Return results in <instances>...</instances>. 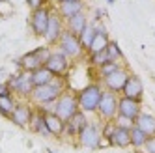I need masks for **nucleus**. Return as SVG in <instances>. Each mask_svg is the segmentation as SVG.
Masks as SVG:
<instances>
[{"mask_svg":"<svg viewBox=\"0 0 155 153\" xmlns=\"http://www.w3.org/2000/svg\"><path fill=\"white\" fill-rule=\"evenodd\" d=\"M69 88V82L65 76H56L52 82L49 84H43V86H36L30 93V99L32 105L36 106H45V108H51L54 103H56L58 97Z\"/></svg>","mask_w":155,"mask_h":153,"instance_id":"f257e3e1","label":"nucleus"},{"mask_svg":"<svg viewBox=\"0 0 155 153\" xmlns=\"http://www.w3.org/2000/svg\"><path fill=\"white\" fill-rule=\"evenodd\" d=\"M105 88L97 80L95 82H88L86 86H82L81 90H77V101H79V108L82 112H86L88 116L97 114V106L101 101Z\"/></svg>","mask_w":155,"mask_h":153,"instance_id":"f03ea898","label":"nucleus"},{"mask_svg":"<svg viewBox=\"0 0 155 153\" xmlns=\"http://www.w3.org/2000/svg\"><path fill=\"white\" fill-rule=\"evenodd\" d=\"M52 49L49 45H43V47H38L34 50H28L25 52L21 58L15 60V65L19 71H25V73H34L36 69H39L41 65H45L47 58L51 56Z\"/></svg>","mask_w":155,"mask_h":153,"instance_id":"7ed1b4c3","label":"nucleus"},{"mask_svg":"<svg viewBox=\"0 0 155 153\" xmlns=\"http://www.w3.org/2000/svg\"><path fill=\"white\" fill-rule=\"evenodd\" d=\"M51 110L56 114L60 119H64V122L71 119L77 112L81 110V108H79V101H77V92H73L71 88H68L56 99V103L51 106Z\"/></svg>","mask_w":155,"mask_h":153,"instance_id":"20e7f679","label":"nucleus"},{"mask_svg":"<svg viewBox=\"0 0 155 153\" xmlns=\"http://www.w3.org/2000/svg\"><path fill=\"white\" fill-rule=\"evenodd\" d=\"M54 49L60 50L62 54H65V56H68L71 62L86 58V50H84V47H82L81 39L77 37V36H73V34H69L68 30H64V34H62L60 41L56 43V47H54Z\"/></svg>","mask_w":155,"mask_h":153,"instance_id":"39448f33","label":"nucleus"},{"mask_svg":"<svg viewBox=\"0 0 155 153\" xmlns=\"http://www.w3.org/2000/svg\"><path fill=\"white\" fill-rule=\"evenodd\" d=\"M8 86H9V92H12L13 95H19L23 101H28L32 90H34L32 76H30V73H25V71L13 73L12 76H9V80H8Z\"/></svg>","mask_w":155,"mask_h":153,"instance_id":"423d86ee","label":"nucleus"},{"mask_svg":"<svg viewBox=\"0 0 155 153\" xmlns=\"http://www.w3.org/2000/svg\"><path fill=\"white\" fill-rule=\"evenodd\" d=\"M118 101H120L118 93L107 92V90L103 92L101 101H99V106H97L99 122H114L116 116H118Z\"/></svg>","mask_w":155,"mask_h":153,"instance_id":"0eeeda50","label":"nucleus"},{"mask_svg":"<svg viewBox=\"0 0 155 153\" xmlns=\"http://www.w3.org/2000/svg\"><path fill=\"white\" fill-rule=\"evenodd\" d=\"M51 9H52V6H47V8L30 11L28 28H30V32H32V36H34V37H45V32H47V26H49Z\"/></svg>","mask_w":155,"mask_h":153,"instance_id":"6e6552de","label":"nucleus"},{"mask_svg":"<svg viewBox=\"0 0 155 153\" xmlns=\"http://www.w3.org/2000/svg\"><path fill=\"white\" fill-rule=\"evenodd\" d=\"M101 138V122H95V119H90V123H88L81 133L77 136V142H79V146L84 148V149H97V142Z\"/></svg>","mask_w":155,"mask_h":153,"instance_id":"1a4fd4ad","label":"nucleus"},{"mask_svg":"<svg viewBox=\"0 0 155 153\" xmlns=\"http://www.w3.org/2000/svg\"><path fill=\"white\" fill-rule=\"evenodd\" d=\"M64 30H65V21L62 19V15L56 11V9L52 8L51 9V17H49V26H47V32H45V37H43L51 49L56 47V43L60 41Z\"/></svg>","mask_w":155,"mask_h":153,"instance_id":"9d476101","label":"nucleus"},{"mask_svg":"<svg viewBox=\"0 0 155 153\" xmlns=\"http://www.w3.org/2000/svg\"><path fill=\"white\" fill-rule=\"evenodd\" d=\"M45 67H47L54 76H65V79H68V75H69V71H71V60L65 56V54H62L60 50L52 49L51 56H49L47 62H45Z\"/></svg>","mask_w":155,"mask_h":153,"instance_id":"9b49d317","label":"nucleus"},{"mask_svg":"<svg viewBox=\"0 0 155 153\" xmlns=\"http://www.w3.org/2000/svg\"><path fill=\"white\" fill-rule=\"evenodd\" d=\"M129 75H131V71L127 69V65H124V67H120L118 71L110 73L108 76H105V79L97 80V82L101 84L107 92H112V93L120 95L121 90H124V86H125V82H127V79H129Z\"/></svg>","mask_w":155,"mask_h":153,"instance_id":"f8f14e48","label":"nucleus"},{"mask_svg":"<svg viewBox=\"0 0 155 153\" xmlns=\"http://www.w3.org/2000/svg\"><path fill=\"white\" fill-rule=\"evenodd\" d=\"M32 116H34V105L28 103V101H17L15 110L9 116V122L17 127H21V129H28V125L32 122Z\"/></svg>","mask_w":155,"mask_h":153,"instance_id":"ddd939ff","label":"nucleus"},{"mask_svg":"<svg viewBox=\"0 0 155 153\" xmlns=\"http://www.w3.org/2000/svg\"><path fill=\"white\" fill-rule=\"evenodd\" d=\"M56 11L62 15V19H69L77 13H82L88 9V4H86V0H60V2H56L52 6Z\"/></svg>","mask_w":155,"mask_h":153,"instance_id":"4468645a","label":"nucleus"},{"mask_svg":"<svg viewBox=\"0 0 155 153\" xmlns=\"http://www.w3.org/2000/svg\"><path fill=\"white\" fill-rule=\"evenodd\" d=\"M140 114H142V101L129 99V97L120 95V101H118V116L127 118V119H131V122H135Z\"/></svg>","mask_w":155,"mask_h":153,"instance_id":"2eb2a0df","label":"nucleus"},{"mask_svg":"<svg viewBox=\"0 0 155 153\" xmlns=\"http://www.w3.org/2000/svg\"><path fill=\"white\" fill-rule=\"evenodd\" d=\"M88 123H90V116H88L86 112H82V110H79L71 119H68V122H65L64 136H68V138H71V140H77L79 133H81V131H82Z\"/></svg>","mask_w":155,"mask_h":153,"instance_id":"dca6fc26","label":"nucleus"},{"mask_svg":"<svg viewBox=\"0 0 155 153\" xmlns=\"http://www.w3.org/2000/svg\"><path fill=\"white\" fill-rule=\"evenodd\" d=\"M41 108H43V119H45V127H47V131H49L51 138H60V136H64L65 122H64V119H60L56 114L51 110V108H45V106H41Z\"/></svg>","mask_w":155,"mask_h":153,"instance_id":"f3484780","label":"nucleus"},{"mask_svg":"<svg viewBox=\"0 0 155 153\" xmlns=\"http://www.w3.org/2000/svg\"><path fill=\"white\" fill-rule=\"evenodd\" d=\"M120 95L129 97V99L142 101V95H144V84H142V80H140V76H138V75H135V73H131Z\"/></svg>","mask_w":155,"mask_h":153,"instance_id":"a211bd4d","label":"nucleus"},{"mask_svg":"<svg viewBox=\"0 0 155 153\" xmlns=\"http://www.w3.org/2000/svg\"><path fill=\"white\" fill-rule=\"evenodd\" d=\"M88 24H90V17H88L86 11L77 13V15H73V17H69V19H65V30H68L69 34L77 36V37L82 34L84 28H86Z\"/></svg>","mask_w":155,"mask_h":153,"instance_id":"6ab92c4d","label":"nucleus"},{"mask_svg":"<svg viewBox=\"0 0 155 153\" xmlns=\"http://www.w3.org/2000/svg\"><path fill=\"white\" fill-rule=\"evenodd\" d=\"M28 129H30L34 135H39V136H43V138H51L49 131H47V127H45V119H43V108H41V106H36V105H34V116H32V122H30Z\"/></svg>","mask_w":155,"mask_h":153,"instance_id":"aec40b11","label":"nucleus"},{"mask_svg":"<svg viewBox=\"0 0 155 153\" xmlns=\"http://www.w3.org/2000/svg\"><path fill=\"white\" fill-rule=\"evenodd\" d=\"M110 144L118 149H129L131 148V129L127 127H116L114 135L110 136Z\"/></svg>","mask_w":155,"mask_h":153,"instance_id":"412c9836","label":"nucleus"},{"mask_svg":"<svg viewBox=\"0 0 155 153\" xmlns=\"http://www.w3.org/2000/svg\"><path fill=\"white\" fill-rule=\"evenodd\" d=\"M135 125L144 131L148 136H155V114L150 112H142L137 119H135Z\"/></svg>","mask_w":155,"mask_h":153,"instance_id":"4be33fe9","label":"nucleus"},{"mask_svg":"<svg viewBox=\"0 0 155 153\" xmlns=\"http://www.w3.org/2000/svg\"><path fill=\"white\" fill-rule=\"evenodd\" d=\"M30 76H32V84H34V88L36 86H43V84H49V82H52L56 76H54L45 65H41L39 69H36L34 73H30Z\"/></svg>","mask_w":155,"mask_h":153,"instance_id":"5701e85b","label":"nucleus"},{"mask_svg":"<svg viewBox=\"0 0 155 153\" xmlns=\"http://www.w3.org/2000/svg\"><path fill=\"white\" fill-rule=\"evenodd\" d=\"M148 138H150V136L144 133V131H140L137 125L131 127V148H133V149H140V151H142V148L146 146Z\"/></svg>","mask_w":155,"mask_h":153,"instance_id":"b1692460","label":"nucleus"},{"mask_svg":"<svg viewBox=\"0 0 155 153\" xmlns=\"http://www.w3.org/2000/svg\"><path fill=\"white\" fill-rule=\"evenodd\" d=\"M15 105H17L15 95H2L0 97V116L9 119L12 112L15 110Z\"/></svg>","mask_w":155,"mask_h":153,"instance_id":"393cba45","label":"nucleus"},{"mask_svg":"<svg viewBox=\"0 0 155 153\" xmlns=\"http://www.w3.org/2000/svg\"><path fill=\"white\" fill-rule=\"evenodd\" d=\"M105 54H107V60L108 62H124V52H121L120 45L114 39H110V43L105 49Z\"/></svg>","mask_w":155,"mask_h":153,"instance_id":"a878e982","label":"nucleus"},{"mask_svg":"<svg viewBox=\"0 0 155 153\" xmlns=\"http://www.w3.org/2000/svg\"><path fill=\"white\" fill-rule=\"evenodd\" d=\"M94 37H95V23L90 19V24H88L86 28H84V32L79 36V39H81V43H82V47H84V50H88L90 49V45H92V41H94Z\"/></svg>","mask_w":155,"mask_h":153,"instance_id":"bb28decb","label":"nucleus"},{"mask_svg":"<svg viewBox=\"0 0 155 153\" xmlns=\"http://www.w3.org/2000/svg\"><path fill=\"white\" fill-rule=\"evenodd\" d=\"M124 62H107L105 65H101L99 69H95L97 71V79L101 80V79H105V76H108L110 73H114V71H118L120 67H124Z\"/></svg>","mask_w":155,"mask_h":153,"instance_id":"cd10ccee","label":"nucleus"},{"mask_svg":"<svg viewBox=\"0 0 155 153\" xmlns=\"http://www.w3.org/2000/svg\"><path fill=\"white\" fill-rule=\"evenodd\" d=\"M86 62H88V65H92V67L99 69V67H101V65H105L108 60H107V54H105V50H103V52L86 54Z\"/></svg>","mask_w":155,"mask_h":153,"instance_id":"c85d7f7f","label":"nucleus"},{"mask_svg":"<svg viewBox=\"0 0 155 153\" xmlns=\"http://www.w3.org/2000/svg\"><path fill=\"white\" fill-rule=\"evenodd\" d=\"M116 127H118L116 122H101V136H105V138L110 140V136L114 135Z\"/></svg>","mask_w":155,"mask_h":153,"instance_id":"c756f323","label":"nucleus"},{"mask_svg":"<svg viewBox=\"0 0 155 153\" xmlns=\"http://www.w3.org/2000/svg\"><path fill=\"white\" fill-rule=\"evenodd\" d=\"M51 0H26V6L30 8V11L34 9H41V8H47Z\"/></svg>","mask_w":155,"mask_h":153,"instance_id":"7c9ffc66","label":"nucleus"},{"mask_svg":"<svg viewBox=\"0 0 155 153\" xmlns=\"http://www.w3.org/2000/svg\"><path fill=\"white\" fill-rule=\"evenodd\" d=\"M116 125L118 127H127V129H131L133 125H135V122H131V119H127V118H121V116H116Z\"/></svg>","mask_w":155,"mask_h":153,"instance_id":"2f4dec72","label":"nucleus"},{"mask_svg":"<svg viewBox=\"0 0 155 153\" xmlns=\"http://www.w3.org/2000/svg\"><path fill=\"white\" fill-rule=\"evenodd\" d=\"M142 153H155V136H150L146 146L142 148Z\"/></svg>","mask_w":155,"mask_h":153,"instance_id":"473e14b6","label":"nucleus"},{"mask_svg":"<svg viewBox=\"0 0 155 153\" xmlns=\"http://www.w3.org/2000/svg\"><path fill=\"white\" fill-rule=\"evenodd\" d=\"M107 148H112V144H110L108 138L101 136V138H99V142H97V149H107Z\"/></svg>","mask_w":155,"mask_h":153,"instance_id":"72a5a7b5","label":"nucleus"},{"mask_svg":"<svg viewBox=\"0 0 155 153\" xmlns=\"http://www.w3.org/2000/svg\"><path fill=\"white\" fill-rule=\"evenodd\" d=\"M9 71L6 69V67H0V84H8V80H9Z\"/></svg>","mask_w":155,"mask_h":153,"instance_id":"f704fd0d","label":"nucleus"},{"mask_svg":"<svg viewBox=\"0 0 155 153\" xmlns=\"http://www.w3.org/2000/svg\"><path fill=\"white\" fill-rule=\"evenodd\" d=\"M2 95H13L12 92H9V86L8 84H0V97Z\"/></svg>","mask_w":155,"mask_h":153,"instance_id":"c9c22d12","label":"nucleus"},{"mask_svg":"<svg viewBox=\"0 0 155 153\" xmlns=\"http://www.w3.org/2000/svg\"><path fill=\"white\" fill-rule=\"evenodd\" d=\"M129 153H142V151H140V149H131Z\"/></svg>","mask_w":155,"mask_h":153,"instance_id":"e433bc0d","label":"nucleus"},{"mask_svg":"<svg viewBox=\"0 0 155 153\" xmlns=\"http://www.w3.org/2000/svg\"><path fill=\"white\" fill-rule=\"evenodd\" d=\"M107 4L108 6H114V0H107Z\"/></svg>","mask_w":155,"mask_h":153,"instance_id":"4c0bfd02","label":"nucleus"},{"mask_svg":"<svg viewBox=\"0 0 155 153\" xmlns=\"http://www.w3.org/2000/svg\"><path fill=\"white\" fill-rule=\"evenodd\" d=\"M49 153H56V151H52V149H49Z\"/></svg>","mask_w":155,"mask_h":153,"instance_id":"58836bf2","label":"nucleus"},{"mask_svg":"<svg viewBox=\"0 0 155 153\" xmlns=\"http://www.w3.org/2000/svg\"><path fill=\"white\" fill-rule=\"evenodd\" d=\"M52 2H54V4H56V2H60V0H52Z\"/></svg>","mask_w":155,"mask_h":153,"instance_id":"ea45409f","label":"nucleus"},{"mask_svg":"<svg viewBox=\"0 0 155 153\" xmlns=\"http://www.w3.org/2000/svg\"><path fill=\"white\" fill-rule=\"evenodd\" d=\"M0 21H2V17H0Z\"/></svg>","mask_w":155,"mask_h":153,"instance_id":"a19ab883","label":"nucleus"},{"mask_svg":"<svg viewBox=\"0 0 155 153\" xmlns=\"http://www.w3.org/2000/svg\"><path fill=\"white\" fill-rule=\"evenodd\" d=\"M153 36H155V34H153Z\"/></svg>","mask_w":155,"mask_h":153,"instance_id":"79ce46f5","label":"nucleus"}]
</instances>
